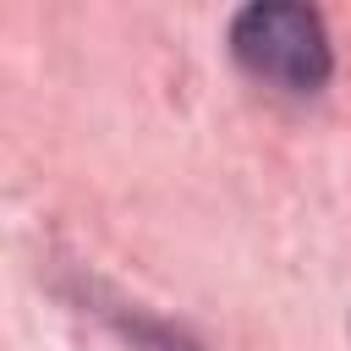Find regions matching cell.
Wrapping results in <instances>:
<instances>
[{
    "label": "cell",
    "instance_id": "obj_1",
    "mask_svg": "<svg viewBox=\"0 0 351 351\" xmlns=\"http://www.w3.org/2000/svg\"><path fill=\"white\" fill-rule=\"evenodd\" d=\"M230 49L252 77H263L285 93H318L329 82V66H335L318 11L285 5V0L241 5L230 22Z\"/></svg>",
    "mask_w": 351,
    "mask_h": 351
},
{
    "label": "cell",
    "instance_id": "obj_2",
    "mask_svg": "<svg viewBox=\"0 0 351 351\" xmlns=\"http://www.w3.org/2000/svg\"><path fill=\"white\" fill-rule=\"evenodd\" d=\"M132 346H137V351H197V346L181 340L176 329H154V324H132Z\"/></svg>",
    "mask_w": 351,
    "mask_h": 351
}]
</instances>
